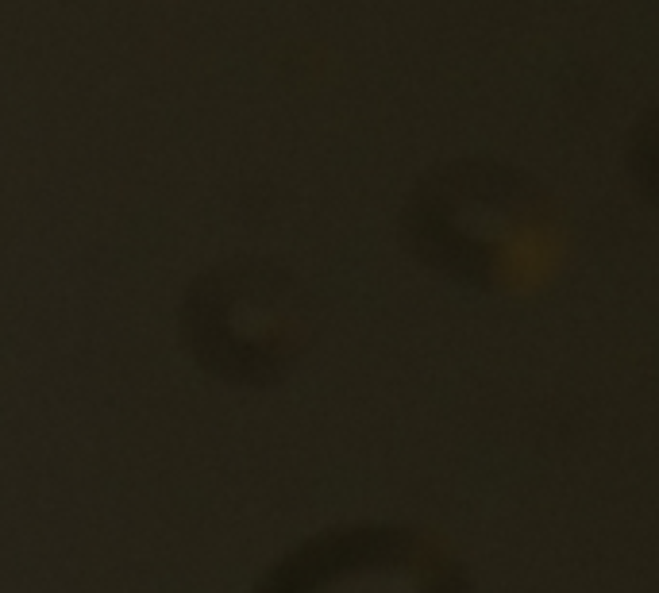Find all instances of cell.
<instances>
[{"label":"cell","mask_w":659,"mask_h":593,"mask_svg":"<svg viewBox=\"0 0 659 593\" xmlns=\"http://www.w3.org/2000/svg\"><path fill=\"white\" fill-rule=\"evenodd\" d=\"M224 351L247 377L285 370L309 339V308L301 289L278 270H247L220 296Z\"/></svg>","instance_id":"obj_3"},{"label":"cell","mask_w":659,"mask_h":593,"mask_svg":"<svg viewBox=\"0 0 659 593\" xmlns=\"http://www.w3.org/2000/svg\"><path fill=\"white\" fill-rule=\"evenodd\" d=\"M405 251L432 274L482 293L536 289L563 251V212L540 177L501 158H451L409 185Z\"/></svg>","instance_id":"obj_1"},{"label":"cell","mask_w":659,"mask_h":593,"mask_svg":"<svg viewBox=\"0 0 659 593\" xmlns=\"http://www.w3.org/2000/svg\"><path fill=\"white\" fill-rule=\"evenodd\" d=\"M624 166H629L636 193L652 208H659V104L640 112V120L632 123L629 139H624Z\"/></svg>","instance_id":"obj_4"},{"label":"cell","mask_w":659,"mask_h":593,"mask_svg":"<svg viewBox=\"0 0 659 593\" xmlns=\"http://www.w3.org/2000/svg\"><path fill=\"white\" fill-rule=\"evenodd\" d=\"M259 593H474L463 558L413 524H347L312 535Z\"/></svg>","instance_id":"obj_2"}]
</instances>
